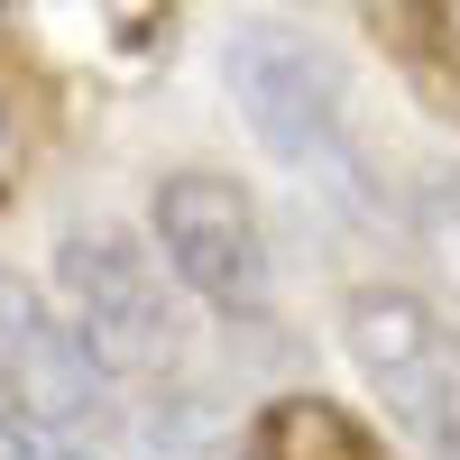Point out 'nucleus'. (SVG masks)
<instances>
[{"label": "nucleus", "instance_id": "obj_1", "mask_svg": "<svg viewBox=\"0 0 460 460\" xmlns=\"http://www.w3.org/2000/svg\"><path fill=\"white\" fill-rule=\"evenodd\" d=\"M221 84H230V102H240L249 138H258L295 184L332 194L341 212H377L368 147H359V120H350V74H341V56L323 47L314 28H295V19H249V28H230Z\"/></svg>", "mask_w": 460, "mask_h": 460}, {"label": "nucleus", "instance_id": "obj_2", "mask_svg": "<svg viewBox=\"0 0 460 460\" xmlns=\"http://www.w3.org/2000/svg\"><path fill=\"white\" fill-rule=\"evenodd\" d=\"M47 304L65 314V332L93 350V368L111 387H166V377H184V304H175L166 267L138 230H111V221L65 230Z\"/></svg>", "mask_w": 460, "mask_h": 460}, {"label": "nucleus", "instance_id": "obj_3", "mask_svg": "<svg viewBox=\"0 0 460 460\" xmlns=\"http://www.w3.org/2000/svg\"><path fill=\"white\" fill-rule=\"evenodd\" d=\"M147 240H157L166 286L194 295L203 314H221V323H267L277 314V249H267V221H258L240 175H212V166L157 175Z\"/></svg>", "mask_w": 460, "mask_h": 460}, {"label": "nucleus", "instance_id": "obj_4", "mask_svg": "<svg viewBox=\"0 0 460 460\" xmlns=\"http://www.w3.org/2000/svg\"><path fill=\"white\" fill-rule=\"evenodd\" d=\"M341 350L368 377V396L387 405V424L424 451L460 460V332L433 314V295L414 286H359L341 304Z\"/></svg>", "mask_w": 460, "mask_h": 460}, {"label": "nucleus", "instance_id": "obj_5", "mask_svg": "<svg viewBox=\"0 0 460 460\" xmlns=\"http://www.w3.org/2000/svg\"><path fill=\"white\" fill-rule=\"evenodd\" d=\"M0 414H19L28 433H47L65 451H93L120 424V387L93 368V350L65 332V314L28 277L0 267Z\"/></svg>", "mask_w": 460, "mask_h": 460}, {"label": "nucleus", "instance_id": "obj_6", "mask_svg": "<svg viewBox=\"0 0 460 460\" xmlns=\"http://www.w3.org/2000/svg\"><path fill=\"white\" fill-rule=\"evenodd\" d=\"M359 28L396 56V74L414 84V102H424L433 120L460 129V10H433V0H387V10H368Z\"/></svg>", "mask_w": 460, "mask_h": 460}, {"label": "nucleus", "instance_id": "obj_7", "mask_svg": "<svg viewBox=\"0 0 460 460\" xmlns=\"http://www.w3.org/2000/svg\"><path fill=\"white\" fill-rule=\"evenodd\" d=\"M249 460H387L377 433L359 424L341 396H267L258 424H249Z\"/></svg>", "mask_w": 460, "mask_h": 460}, {"label": "nucleus", "instance_id": "obj_8", "mask_svg": "<svg viewBox=\"0 0 460 460\" xmlns=\"http://www.w3.org/2000/svg\"><path fill=\"white\" fill-rule=\"evenodd\" d=\"M405 221H414V249H424V267L442 277V304H433V314L460 332V166H433V175H414V194H405Z\"/></svg>", "mask_w": 460, "mask_h": 460}, {"label": "nucleus", "instance_id": "obj_9", "mask_svg": "<svg viewBox=\"0 0 460 460\" xmlns=\"http://www.w3.org/2000/svg\"><path fill=\"white\" fill-rule=\"evenodd\" d=\"M0 460H93V451H65V442H47V433H28L19 414H0Z\"/></svg>", "mask_w": 460, "mask_h": 460}]
</instances>
